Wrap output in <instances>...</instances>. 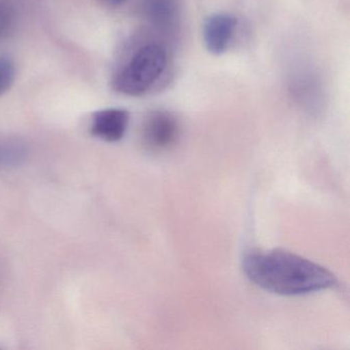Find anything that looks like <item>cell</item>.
<instances>
[{"mask_svg": "<svg viewBox=\"0 0 350 350\" xmlns=\"http://www.w3.org/2000/svg\"><path fill=\"white\" fill-rule=\"evenodd\" d=\"M19 151V144L9 140V139L0 138V161H5V159L15 157ZM12 161V159H11Z\"/></svg>", "mask_w": 350, "mask_h": 350, "instance_id": "8", "label": "cell"}, {"mask_svg": "<svg viewBox=\"0 0 350 350\" xmlns=\"http://www.w3.org/2000/svg\"><path fill=\"white\" fill-rule=\"evenodd\" d=\"M180 134L181 128L177 118L165 110L151 112L143 122V142L153 152L170 150L177 144Z\"/></svg>", "mask_w": 350, "mask_h": 350, "instance_id": "3", "label": "cell"}, {"mask_svg": "<svg viewBox=\"0 0 350 350\" xmlns=\"http://www.w3.org/2000/svg\"><path fill=\"white\" fill-rule=\"evenodd\" d=\"M16 79V66L11 58L0 56V96L5 95Z\"/></svg>", "mask_w": 350, "mask_h": 350, "instance_id": "7", "label": "cell"}, {"mask_svg": "<svg viewBox=\"0 0 350 350\" xmlns=\"http://www.w3.org/2000/svg\"><path fill=\"white\" fill-rule=\"evenodd\" d=\"M146 21L163 34L175 33L180 24L179 0H141Z\"/></svg>", "mask_w": 350, "mask_h": 350, "instance_id": "5", "label": "cell"}, {"mask_svg": "<svg viewBox=\"0 0 350 350\" xmlns=\"http://www.w3.org/2000/svg\"><path fill=\"white\" fill-rule=\"evenodd\" d=\"M243 269L256 286L282 296L310 294L337 284L335 275L323 266L280 250L245 254Z\"/></svg>", "mask_w": 350, "mask_h": 350, "instance_id": "1", "label": "cell"}, {"mask_svg": "<svg viewBox=\"0 0 350 350\" xmlns=\"http://www.w3.org/2000/svg\"><path fill=\"white\" fill-rule=\"evenodd\" d=\"M107 3H112V5H122L126 3V0H105Z\"/></svg>", "mask_w": 350, "mask_h": 350, "instance_id": "10", "label": "cell"}, {"mask_svg": "<svg viewBox=\"0 0 350 350\" xmlns=\"http://www.w3.org/2000/svg\"><path fill=\"white\" fill-rule=\"evenodd\" d=\"M10 12L5 5L0 3V36H3L10 25Z\"/></svg>", "mask_w": 350, "mask_h": 350, "instance_id": "9", "label": "cell"}, {"mask_svg": "<svg viewBox=\"0 0 350 350\" xmlns=\"http://www.w3.org/2000/svg\"><path fill=\"white\" fill-rule=\"evenodd\" d=\"M130 113L120 108H108L96 112L92 118L91 133L106 142L122 140L128 130Z\"/></svg>", "mask_w": 350, "mask_h": 350, "instance_id": "6", "label": "cell"}, {"mask_svg": "<svg viewBox=\"0 0 350 350\" xmlns=\"http://www.w3.org/2000/svg\"><path fill=\"white\" fill-rule=\"evenodd\" d=\"M237 28V19L228 13L208 16L202 27L204 46L210 54L220 56L232 44Z\"/></svg>", "mask_w": 350, "mask_h": 350, "instance_id": "4", "label": "cell"}, {"mask_svg": "<svg viewBox=\"0 0 350 350\" xmlns=\"http://www.w3.org/2000/svg\"><path fill=\"white\" fill-rule=\"evenodd\" d=\"M167 52L161 44H148L139 49L120 69L113 81L116 92L139 97L152 89L167 67Z\"/></svg>", "mask_w": 350, "mask_h": 350, "instance_id": "2", "label": "cell"}]
</instances>
